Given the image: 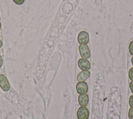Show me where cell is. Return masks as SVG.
<instances>
[{
	"label": "cell",
	"instance_id": "6da1fadb",
	"mask_svg": "<svg viewBox=\"0 0 133 119\" xmlns=\"http://www.w3.org/2000/svg\"><path fill=\"white\" fill-rule=\"evenodd\" d=\"M89 37L88 33L85 31H81L77 37V41L81 44H87L89 42Z\"/></svg>",
	"mask_w": 133,
	"mask_h": 119
},
{
	"label": "cell",
	"instance_id": "7a4b0ae2",
	"mask_svg": "<svg viewBox=\"0 0 133 119\" xmlns=\"http://www.w3.org/2000/svg\"><path fill=\"white\" fill-rule=\"evenodd\" d=\"M78 48L79 53L82 57L85 59L89 58L90 56V52L87 44H81Z\"/></svg>",
	"mask_w": 133,
	"mask_h": 119
},
{
	"label": "cell",
	"instance_id": "3957f363",
	"mask_svg": "<svg viewBox=\"0 0 133 119\" xmlns=\"http://www.w3.org/2000/svg\"><path fill=\"white\" fill-rule=\"evenodd\" d=\"M89 111L85 106H81L77 111L78 119H87L89 117Z\"/></svg>",
	"mask_w": 133,
	"mask_h": 119
},
{
	"label": "cell",
	"instance_id": "277c9868",
	"mask_svg": "<svg viewBox=\"0 0 133 119\" xmlns=\"http://www.w3.org/2000/svg\"><path fill=\"white\" fill-rule=\"evenodd\" d=\"M0 87L5 91L10 89V85L7 78L3 74H0Z\"/></svg>",
	"mask_w": 133,
	"mask_h": 119
},
{
	"label": "cell",
	"instance_id": "5b68a950",
	"mask_svg": "<svg viewBox=\"0 0 133 119\" xmlns=\"http://www.w3.org/2000/svg\"><path fill=\"white\" fill-rule=\"evenodd\" d=\"M76 89L77 92L80 94L86 93L88 91L87 84L84 81H79L76 84Z\"/></svg>",
	"mask_w": 133,
	"mask_h": 119
},
{
	"label": "cell",
	"instance_id": "8992f818",
	"mask_svg": "<svg viewBox=\"0 0 133 119\" xmlns=\"http://www.w3.org/2000/svg\"><path fill=\"white\" fill-rule=\"evenodd\" d=\"M78 66L83 70H88L90 68V64L88 60L85 58H80L78 61Z\"/></svg>",
	"mask_w": 133,
	"mask_h": 119
},
{
	"label": "cell",
	"instance_id": "52a82bcc",
	"mask_svg": "<svg viewBox=\"0 0 133 119\" xmlns=\"http://www.w3.org/2000/svg\"><path fill=\"white\" fill-rule=\"evenodd\" d=\"M89 101L88 96L86 94H81L78 96V103L81 106L86 107L88 104Z\"/></svg>",
	"mask_w": 133,
	"mask_h": 119
},
{
	"label": "cell",
	"instance_id": "ba28073f",
	"mask_svg": "<svg viewBox=\"0 0 133 119\" xmlns=\"http://www.w3.org/2000/svg\"><path fill=\"white\" fill-rule=\"evenodd\" d=\"M90 76V72L88 70H83L77 76L76 79L78 81H84Z\"/></svg>",
	"mask_w": 133,
	"mask_h": 119
},
{
	"label": "cell",
	"instance_id": "9c48e42d",
	"mask_svg": "<svg viewBox=\"0 0 133 119\" xmlns=\"http://www.w3.org/2000/svg\"><path fill=\"white\" fill-rule=\"evenodd\" d=\"M129 51L131 55H133V40L131 41L129 45Z\"/></svg>",
	"mask_w": 133,
	"mask_h": 119
},
{
	"label": "cell",
	"instance_id": "30bf717a",
	"mask_svg": "<svg viewBox=\"0 0 133 119\" xmlns=\"http://www.w3.org/2000/svg\"><path fill=\"white\" fill-rule=\"evenodd\" d=\"M128 117L129 119H133V108H130L129 110Z\"/></svg>",
	"mask_w": 133,
	"mask_h": 119
},
{
	"label": "cell",
	"instance_id": "8fae6325",
	"mask_svg": "<svg viewBox=\"0 0 133 119\" xmlns=\"http://www.w3.org/2000/svg\"><path fill=\"white\" fill-rule=\"evenodd\" d=\"M128 76H129V79L133 81V68H131L129 69V73H128Z\"/></svg>",
	"mask_w": 133,
	"mask_h": 119
},
{
	"label": "cell",
	"instance_id": "7c38bea8",
	"mask_svg": "<svg viewBox=\"0 0 133 119\" xmlns=\"http://www.w3.org/2000/svg\"><path fill=\"white\" fill-rule=\"evenodd\" d=\"M17 5H22L24 2V0H12Z\"/></svg>",
	"mask_w": 133,
	"mask_h": 119
},
{
	"label": "cell",
	"instance_id": "4fadbf2b",
	"mask_svg": "<svg viewBox=\"0 0 133 119\" xmlns=\"http://www.w3.org/2000/svg\"><path fill=\"white\" fill-rule=\"evenodd\" d=\"M129 105L131 107L133 108V95L131 96L129 98Z\"/></svg>",
	"mask_w": 133,
	"mask_h": 119
},
{
	"label": "cell",
	"instance_id": "5bb4252c",
	"mask_svg": "<svg viewBox=\"0 0 133 119\" xmlns=\"http://www.w3.org/2000/svg\"><path fill=\"white\" fill-rule=\"evenodd\" d=\"M129 88L132 92V93H133V81H131L130 83H129Z\"/></svg>",
	"mask_w": 133,
	"mask_h": 119
},
{
	"label": "cell",
	"instance_id": "9a60e30c",
	"mask_svg": "<svg viewBox=\"0 0 133 119\" xmlns=\"http://www.w3.org/2000/svg\"><path fill=\"white\" fill-rule=\"evenodd\" d=\"M2 64H3V58L1 55H0V67H1V66H2Z\"/></svg>",
	"mask_w": 133,
	"mask_h": 119
},
{
	"label": "cell",
	"instance_id": "2e32d148",
	"mask_svg": "<svg viewBox=\"0 0 133 119\" xmlns=\"http://www.w3.org/2000/svg\"><path fill=\"white\" fill-rule=\"evenodd\" d=\"M2 41L0 40V48L2 47Z\"/></svg>",
	"mask_w": 133,
	"mask_h": 119
},
{
	"label": "cell",
	"instance_id": "e0dca14e",
	"mask_svg": "<svg viewBox=\"0 0 133 119\" xmlns=\"http://www.w3.org/2000/svg\"><path fill=\"white\" fill-rule=\"evenodd\" d=\"M131 63H132V65H133V56H132V58H131Z\"/></svg>",
	"mask_w": 133,
	"mask_h": 119
},
{
	"label": "cell",
	"instance_id": "ac0fdd59",
	"mask_svg": "<svg viewBox=\"0 0 133 119\" xmlns=\"http://www.w3.org/2000/svg\"><path fill=\"white\" fill-rule=\"evenodd\" d=\"M1 23L0 22V29H1Z\"/></svg>",
	"mask_w": 133,
	"mask_h": 119
}]
</instances>
